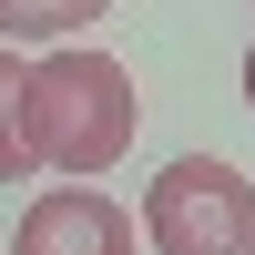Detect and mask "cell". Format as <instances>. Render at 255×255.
<instances>
[{"label":"cell","instance_id":"obj_1","mask_svg":"<svg viewBox=\"0 0 255 255\" xmlns=\"http://www.w3.org/2000/svg\"><path fill=\"white\" fill-rule=\"evenodd\" d=\"M143 133V92L113 51H41L0 82V163L10 174H113Z\"/></svg>","mask_w":255,"mask_h":255},{"label":"cell","instance_id":"obj_2","mask_svg":"<svg viewBox=\"0 0 255 255\" xmlns=\"http://www.w3.org/2000/svg\"><path fill=\"white\" fill-rule=\"evenodd\" d=\"M143 245L153 255H255V184L215 153H184L143 194Z\"/></svg>","mask_w":255,"mask_h":255},{"label":"cell","instance_id":"obj_3","mask_svg":"<svg viewBox=\"0 0 255 255\" xmlns=\"http://www.w3.org/2000/svg\"><path fill=\"white\" fill-rule=\"evenodd\" d=\"M10 255H143V225L113 194H92V184H51L10 225Z\"/></svg>","mask_w":255,"mask_h":255},{"label":"cell","instance_id":"obj_4","mask_svg":"<svg viewBox=\"0 0 255 255\" xmlns=\"http://www.w3.org/2000/svg\"><path fill=\"white\" fill-rule=\"evenodd\" d=\"M113 0H0V31L10 41H61V31H92Z\"/></svg>","mask_w":255,"mask_h":255},{"label":"cell","instance_id":"obj_5","mask_svg":"<svg viewBox=\"0 0 255 255\" xmlns=\"http://www.w3.org/2000/svg\"><path fill=\"white\" fill-rule=\"evenodd\" d=\"M245 113H255V51H245Z\"/></svg>","mask_w":255,"mask_h":255}]
</instances>
